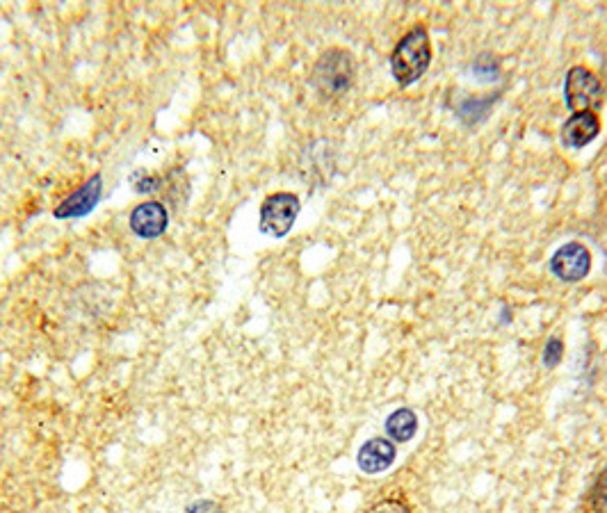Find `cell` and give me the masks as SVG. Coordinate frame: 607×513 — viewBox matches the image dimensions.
Returning <instances> with one entry per match:
<instances>
[{
    "mask_svg": "<svg viewBox=\"0 0 607 513\" xmlns=\"http://www.w3.org/2000/svg\"><path fill=\"white\" fill-rule=\"evenodd\" d=\"M432 62V42L425 26L411 28L391 53V73L400 87L414 85Z\"/></svg>",
    "mask_w": 607,
    "mask_h": 513,
    "instance_id": "1",
    "label": "cell"
},
{
    "mask_svg": "<svg viewBox=\"0 0 607 513\" xmlns=\"http://www.w3.org/2000/svg\"><path fill=\"white\" fill-rule=\"evenodd\" d=\"M354 57L345 48H327L313 64L311 83L325 99H338L350 92L354 83Z\"/></svg>",
    "mask_w": 607,
    "mask_h": 513,
    "instance_id": "2",
    "label": "cell"
},
{
    "mask_svg": "<svg viewBox=\"0 0 607 513\" xmlns=\"http://www.w3.org/2000/svg\"><path fill=\"white\" fill-rule=\"evenodd\" d=\"M302 203L293 192H274L261 203V217H258V226L261 233L270 235V238H286L290 228L295 226Z\"/></svg>",
    "mask_w": 607,
    "mask_h": 513,
    "instance_id": "3",
    "label": "cell"
},
{
    "mask_svg": "<svg viewBox=\"0 0 607 513\" xmlns=\"http://www.w3.org/2000/svg\"><path fill=\"white\" fill-rule=\"evenodd\" d=\"M564 99H566V108L571 112H585V110L596 112L605 99L601 78L587 67L569 69L564 83Z\"/></svg>",
    "mask_w": 607,
    "mask_h": 513,
    "instance_id": "4",
    "label": "cell"
},
{
    "mask_svg": "<svg viewBox=\"0 0 607 513\" xmlns=\"http://www.w3.org/2000/svg\"><path fill=\"white\" fill-rule=\"evenodd\" d=\"M592 270V251L582 242H566L550 258V272L564 283H578Z\"/></svg>",
    "mask_w": 607,
    "mask_h": 513,
    "instance_id": "5",
    "label": "cell"
},
{
    "mask_svg": "<svg viewBox=\"0 0 607 513\" xmlns=\"http://www.w3.org/2000/svg\"><path fill=\"white\" fill-rule=\"evenodd\" d=\"M103 194V178L101 174H94L89 181H85L71 197L64 199L58 208L53 210L55 219H78L92 213Z\"/></svg>",
    "mask_w": 607,
    "mask_h": 513,
    "instance_id": "6",
    "label": "cell"
},
{
    "mask_svg": "<svg viewBox=\"0 0 607 513\" xmlns=\"http://www.w3.org/2000/svg\"><path fill=\"white\" fill-rule=\"evenodd\" d=\"M169 215L167 208L160 201H144L140 206L133 208L131 217H128V226L131 231L142 240H156L167 231Z\"/></svg>",
    "mask_w": 607,
    "mask_h": 513,
    "instance_id": "7",
    "label": "cell"
},
{
    "mask_svg": "<svg viewBox=\"0 0 607 513\" xmlns=\"http://www.w3.org/2000/svg\"><path fill=\"white\" fill-rule=\"evenodd\" d=\"M601 133V117L594 110L573 112L562 126V142L566 149H585Z\"/></svg>",
    "mask_w": 607,
    "mask_h": 513,
    "instance_id": "8",
    "label": "cell"
},
{
    "mask_svg": "<svg viewBox=\"0 0 607 513\" xmlns=\"http://www.w3.org/2000/svg\"><path fill=\"white\" fill-rule=\"evenodd\" d=\"M395 461V445L388 438H370L361 445L359 454H356V463H359L361 472L366 475H379L393 466Z\"/></svg>",
    "mask_w": 607,
    "mask_h": 513,
    "instance_id": "9",
    "label": "cell"
},
{
    "mask_svg": "<svg viewBox=\"0 0 607 513\" xmlns=\"http://www.w3.org/2000/svg\"><path fill=\"white\" fill-rule=\"evenodd\" d=\"M363 513H418L414 500L404 488H388L372 500Z\"/></svg>",
    "mask_w": 607,
    "mask_h": 513,
    "instance_id": "10",
    "label": "cell"
},
{
    "mask_svg": "<svg viewBox=\"0 0 607 513\" xmlns=\"http://www.w3.org/2000/svg\"><path fill=\"white\" fill-rule=\"evenodd\" d=\"M386 434L395 443H409L418 434V415L411 409H398L388 415Z\"/></svg>",
    "mask_w": 607,
    "mask_h": 513,
    "instance_id": "11",
    "label": "cell"
},
{
    "mask_svg": "<svg viewBox=\"0 0 607 513\" xmlns=\"http://www.w3.org/2000/svg\"><path fill=\"white\" fill-rule=\"evenodd\" d=\"M578 513H607V466L598 472L582 495Z\"/></svg>",
    "mask_w": 607,
    "mask_h": 513,
    "instance_id": "12",
    "label": "cell"
},
{
    "mask_svg": "<svg viewBox=\"0 0 607 513\" xmlns=\"http://www.w3.org/2000/svg\"><path fill=\"white\" fill-rule=\"evenodd\" d=\"M473 73L477 78L493 83V80L500 78V60L493 55H477L473 62Z\"/></svg>",
    "mask_w": 607,
    "mask_h": 513,
    "instance_id": "13",
    "label": "cell"
},
{
    "mask_svg": "<svg viewBox=\"0 0 607 513\" xmlns=\"http://www.w3.org/2000/svg\"><path fill=\"white\" fill-rule=\"evenodd\" d=\"M562 354H564L562 340H560V338H550V340H548V345H546L544 363L548 365V368H555V365L562 361Z\"/></svg>",
    "mask_w": 607,
    "mask_h": 513,
    "instance_id": "14",
    "label": "cell"
},
{
    "mask_svg": "<svg viewBox=\"0 0 607 513\" xmlns=\"http://www.w3.org/2000/svg\"><path fill=\"white\" fill-rule=\"evenodd\" d=\"M133 185L137 192H153V190H158L160 181L158 178H153L149 174H144V171H140V174L133 176Z\"/></svg>",
    "mask_w": 607,
    "mask_h": 513,
    "instance_id": "15",
    "label": "cell"
},
{
    "mask_svg": "<svg viewBox=\"0 0 607 513\" xmlns=\"http://www.w3.org/2000/svg\"><path fill=\"white\" fill-rule=\"evenodd\" d=\"M185 513H224L222 507L213 500H197L192 502Z\"/></svg>",
    "mask_w": 607,
    "mask_h": 513,
    "instance_id": "16",
    "label": "cell"
}]
</instances>
